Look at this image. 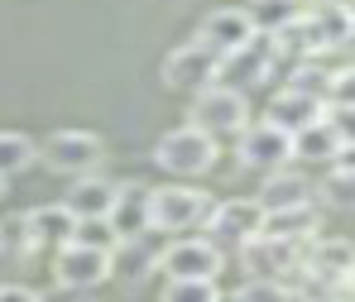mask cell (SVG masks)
Listing matches in <instances>:
<instances>
[{"mask_svg":"<svg viewBox=\"0 0 355 302\" xmlns=\"http://www.w3.org/2000/svg\"><path fill=\"white\" fill-rule=\"evenodd\" d=\"M259 221H264V206L254 197H236V202H221L207 211V245L216 254L226 249H245V245L259 236Z\"/></svg>","mask_w":355,"mask_h":302,"instance_id":"1","label":"cell"},{"mask_svg":"<svg viewBox=\"0 0 355 302\" xmlns=\"http://www.w3.org/2000/svg\"><path fill=\"white\" fill-rule=\"evenodd\" d=\"M154 159H159V168H168V173L197 178V173H207V168L216 163V139H211L207 130H197V125H182V130H168V134L154 144Z\"/></svg>","mask_w":355,"mask_h":302,"instance_id":"2","label":"cell"},{"mask_svg":"<svg viewBox=\"0 0 355 302\" xmlns=\"http://www.w3.org/2000/svg\"><path fill=\"white\" fill-rule=\"evenodd\" d=\"M207 211H211V202L197 187H149V231H159V236L207 221Z\"/></svg>","mask_w":355,"mask_h":302,"instance_id":"3","label":"cell"},{"mask_svg":"<svg viewBox=\"0 0 355 302\" xmlns=\"http://www.w3.org/2000/svg\"><path fill=\"white\" fill-rule=\"evenodd\" d=\"M44 163L53 168V173H72V178H87L92 173V163L101 159V139L92 134V130H58V134H49L44 139Z\"/></svg>","mask_w":355,"mask_h":302,"instance_id":"4","label":"cell"},{"mask_svg":"<svg viewBox=\"0 0 355 302\" xmlns=\"http://www.w3.org/2000/svg\"><path fill=\"white\" fill-rule=\"evenodd\" d=\"M288 159H293V134H284L279 125L254 121V125H245V130H240V163H245V168L279 173Z\"/></svg>","mask_w":355,"mask_h":302,"instance_id":"5","label":"cell"},{"mask_svg":"<svg viewBox=\"0 0 355 302\" xmlns=\"http://www.w3.org/2000/svg\"><path fill=\"white\" fill-rule=\"evenodd\" d=\"M245 116H250V106H245V91H231V87H202L197 91V130H207L211 139L216 134H240L245 130Z\"/></svg>","mask_w":355,"mask_h":302,"instance_id":"6","label":"cell"},{"mask_svg":"<svg viewBox=\"0 0 355 302\" xmlns=\"http://www.w3.org/2000/svg\"><path fill=\"white\" fill-rule=\"evenodd\" d=\"M116 274V259L101 254V249H82V245H58V259H53V278L62 288H96Z\"/></svg>","mask_w":355,"mask_h":302,"instance_id":"7","label":"cell"},{"mask_svg":"<svg viewBox=\"0 0 355 302\" xmlns=\"http://www.w3.org/2000/svg\"><path fill=\"white\" fill-rule=\"evenodd\" d=\"M221 259L226 254H216L207 240H173V245H164V254H159L154 269H164L168 278H216Z\"/></svg>","mask_w":355,"mask_h":302,"instance_id":"8","label":"cell"},{"mask_svg":"<svg viewBox=\"0 0 355 302\" xmlns=\"http://www.w3.org/2000/svg\"><path fill=\"white\" fill-rule=\"evenodd\" d=\"M164 82L178 87V91H202V87H211V82H216V53H211L202 39L182 44L173 58L164 62Z\"/></svg>","mask_w":355,"mask_h":302,"instance_id":"9","label":"cell"},{"mask_svg":"<svg viewBox=\"0 0 355 302\" xmlns=\"http://www.w3.org/2000/svg\"><path fill=\"white\" fill-rule=\"evenodd\" d=\"M106 221H111V231H116L120 240L144 236V231H149V187H144V182L116 187V202H111Z\"/></svg>","mask_w":355,"mask_h":302,"instance_id":"10","label":"cell"},{"mask_svg":"<svg viewBox=\"0 0 355 302\" xmlns=\"http://www.w3.org/2000/svg\"><path fill=\"white\" fill-rule=\"evenodd\" d=\"M254 39V29H250V19H245V10H216L207 24H202V44L221 58V53H236Z\"/></svg>","mask_w":355,"mask_h":302,"instance_id":"11","label":"cell"},{"mask_svg":"<svg viewBox=\"0 0 355 302\" xmlns=\"http://www.w3.org/2000/svg\"><path fill=\"white\" fill-rule=\"evenodd\" d=\"M264 121L279 125L284 134H297V130H307V125L322 121V101H317V96H302V91H293V87H284V91L274 96V106H269Z\"/></svg>","mask_w":355,"mask_h":302,"instance_id":"12","label":"cell"},{"mask_svg":"<svg viewBox=\"0 0 355 302\" xmlns=\"http://www.w3.org/2000/svg\"><path fill=\"white\" fill-rule=\"evenodd\" d=\"M312 231H317V202H307V206H284V211H264V221H259V236H269V240L302 245Z\"/></svg>","mask_w":355,"mask_h":302,"instance_id":"13","label":"cell"},{"mask_svg":"<svg viewBox=\"0 0 355 302\" xmlns=\"http://www.w3.org/2000/svg\"><path fill=\"white\" fill-rule=\"evenodd\" d=\"M111 202H116V187L101 178H77L72 182V192L62 197V206L72 211V221H92V216H106L111 211Z\"/></svg>","mask_w":355,"mask_h":302,"instance_id":"14","label":"cell"},{"mask_svg":"<svg viewBox=\"0 0 355 302\" xmlns=\"http://www.w3.org/2000/svg\"><path fill=\"white\" fill-rule=\"evenodd\" d=\"M341 144H351V134H341L331 121H317V125H307V130H297V134H293V159L327 163V159H336Z\"/></svg>","mask_w":355,"mask_h":302,"instance_id":"15","label":"cell"},{"mask_svg":"<svg viewBox=\"0 0 355 302\" xmlns=\"http://www.w3.org/2000/svg\"><path fill=\"white\" fill-rule=\"evenodd\" d=\"M24 231H29V249H39V245H67V236H72V211L62 202L39 206V211L24 216Z\"/></svg>","mask_w":355,"mask_h":302,"instance_id":"16","label":"cell"},{"mask_svg":"<svg viewBox=\"0 0 355 302\" xmlns=\"http://www.w3.org/2000/svg\"><path fill=\"white\" fill-rule=\"evenodd\" d=\"M307 5L302 0H245V19L254 34H279L284 24H293Z\"/></svg>","mask_w":355,"mask_h":302,"instance_id":"17","label":"cell"},{"mask_svg":"<svg viewBox=\"0 0 355 302\" xmlns=\"http://www.w3.org/2000/svg\"><path fill=\"white\" fill-rule=\"evenodd\" d=\"M264 211H284V206H307L312 202V187L302 178H293V173H269V182H264V192L254 197Z\"/></svg>","mask_w":355,"mask_h":302,"instance_id":"18","label":"cell"},{"mask_svg":"<svg viewBox=\"0 0 355 302\" xmlns=\"http://www.w3.org/2000/svg\"><path fill=\"white\" fill-rule=\"evenodd\" d=\"M312 274L327 283V278H351V245L346 240H327V245H317L312 249Z\"/></svg>","mask_w":355,"mask_h":302,"instance_id":"19","label":"cell"},{"mask_svg":"<svg viewBox=\"0 0 355 302\" xmlns=\"http://www.w3.org/2000/svg\"><path fill=\"white\" fill-rule=\"evenodd\" d=\"M67 245H82V249H101V254H111V259H116L120 236L111 231V221H106V216H92V221H72V236H67Z\"/></svg>","mask_w":355,"mask_h":302,"instance_id":"20","label":"cell"},{"mask_svg":"<svg viewBox=\"0 0 355 302\" xmlns=\"http://www.w3.org/2000/svg\"><path fill=\"white\" fill-rule=\"evenodd\" d=\"M34 159H39L34 139L15 134V130H0V178H15V173H24Z\"/></svg>","mask_w":355,"mask_h":302,"instance_id":"21","label":"cell"},{"mask_svg":"<svg viewBox=\"0 0 355 302\" xmlns=\"http://www.w3.org/2000/svg\"><path fill=\"white\" fill-rule=\"evenodd\" d=\"M216 298H221L216 278H168V288H164V302H216Z\"/></svg>","mask_w":355,"mask_h":302,"instance_id":"22","label":"cell"},{"mask_svg":"<svg viewBox=\"0 0 355 302\" xmlns=\"http://www.w3.org/2000/svg\"><path fill=\"white\" fill-rule=\"evenodd\" d=\"M24 249H29L24 216H5V221H0V259H5V254H24Z\"/></svg>","mask_w":355,"mask_h":302,"instance_id":"23","label":"cell"},{"mask_svg":"<svg viewBox=\"0 0 355 302\" xmlns=\"http://www.w3.org/2000/svg\"><path fill=\"white\" fill-rule=\"evenodd\" d=\"M0 302H39V293L24 288V283H5V288H0Z\"/></svg>","mask_w":355,"mask_h":302,"instance_id":"24","label":"cell"},{"mask_svg":"<svg viewBox=\"0 0 355 302\" xmlns=\"http://www.w3.org/2000/svg\"><path fill=\"white\" fill-rule=\"evenodd\" d=\"M331 202H336V206L351 202V173H341V168H336V178H331Z\"/></svg>","mask_w":355,"mask_h":302,"instance_id":"25","label":"cell"},{"mask_svg":"<svg viewBox=\"0 0 355 302\" xmlns=\"http://www.w3.org/2000/svg\"><path fill=\"white\" fill-rule=\"evenodd\" d=\"M0 192H5V178H0Z\"/></svg>","mask_w":355,"mask_h":302,"instance_id":"26","label":"cell"}]
</instances>
